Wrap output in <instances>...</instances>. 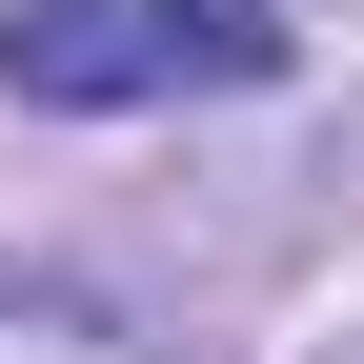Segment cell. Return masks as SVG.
<instances>
[{
  "instance_id": "6da1fadb",
  "label": "cell",
  "mask_w": 364,
  "mask_h": 364,
  "mask_svg": "<svg viewBox=\"0 0 364 364\" xmlns=\"http://www.w3.org/2000/svg\"><path fill=\"white\" fill-rule=\"evenodd\" d=\"M0 81L41 122H142V102H243L284 81L263 0H0Z\"/></svg>"
},
{
  "instance_id": "7a4b0ae2",
  "label": "cell",
  "mask_w": 364,
  "mask_h": 364,
  "mask_svg": "<svg viewBox=\"0 0 364 364\" xmlns=\"http://www.w3.org/2000/svg\"><path fill=\"white\" fill-rule=\"evenodd\" d=\"M0 364H142V344H122L81 284H21V263H0Z\"/></svg>"
}]
</instances>
